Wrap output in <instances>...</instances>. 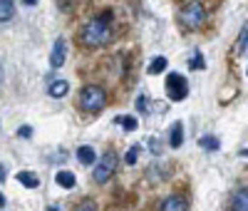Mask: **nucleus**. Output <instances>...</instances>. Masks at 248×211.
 Segmentation results:
<instances>
[{
	"label": "nucleus",
	"instance_id": "obj_5",
	"mask_svg": "<svg viewBox=\"0 0 248 211\" xmlns=\"http://www.w3.org/2000/svg\"><path fill=\"white\" fill-rule=\"evenodd\" d=\"M114 169H117V154H114V152H107L105 157L99 159V164L94 166L92 179H94L97 184H105V181H109V179H112Z\"/></svg>",
	"mask_w": 248,
	"mask_h": 211
},
{
	"label": "nucleus",
	"instance_id": "obj_9",
	"mask_svg": "<svg viewBox=\"0 0 248 211\" xmlns=\"http://www.w3.org/2000/svg\"><path fill=\"white\" fill-rule=\"evenodd\" d=\"M184 144V124L176 122L171 127V132H169V146H174V149H179V146Z\"/></svg>",
	"mask_w": 248,
	"mask_h": 211
},
{
	"label": "nucleus",
	"instance_id": "obj_11",
	"mask_svg": "<svg viewBox=\"0 0 248 211\" xmlns=\"http://www.w3.org/2000/svg\"><path fill=\"white\" fill-rule=\"evenodd\" d=\"M20 184H23L25 189H37L40 186V179L32 174V172H17V177H15Z\"/></svg>",
	"mask_w": 248,
	"mask_h": 211
},
{
	"label": "nucleus",
	"instance_id": "obj_6",
	"mask_svg": "<svg viewBox=\"0 0 248 211\" xmlns=\"http://www.w3.org/2000/svg\"><path fill=\"white\" fill-rule=\"evenodd\" d=\"M186 209H189V201H186V196H181V194L167 196L159 206V211H186Z\"/></svg>",
	"mask_w": 248,
	"mask_h": 211
},
{
	"label": "nucleus",
	"instance_id": "obj_7",
	"mask_svg": "<svg viewBox=\"0 0 248 211\" xmlns=\"http://www.w3.org/2000/svg\"><path fill=\"white\" fill-rule=\"evenodd\" d=\"M62 62H65V40H55L52 45V55H50V65L52 67H62Z\"/></svg>",
	"mask_w": 248,
	"mask_h": 211
},
{
	"label": "nucleus",
	"instance_id": "obj_19",
	"mask_svg": "<svg viewBox=\"0 0 248 211\" xmlns=\"http://www.w3.org/2000/svg\"><path fill=\"white\" fill-rule=\"evenodd\" d=\"M139 154H141V146L134 144V146H129V152H127V157H124V162H127V164H137Z\"/></svg>",
	"mask_w": 248,
	"mask_h": 211
},
{
	"label": "nucleus",
	"instance_id": "obj_17",
	"mask_svg": "<svg viewBox=\"0 0 248 211\" xmlns=\"http://www.w3.org/2000/svg\"><path fill=\"white\" fill-rule=\"evenodd\" d=\"M114 122H117V124H122L127 132H134V130H137V119H134V117H129V114H122V117H117Z\"/></svg>",
	"mask_w": 248,
	"mask_h": 211
},
{
	"label": "nucleus",
	"instance_id": "obj_14",
	"mask_svg": "<svg viewBox=\"0 0 248 211\" xmlns=\"http://www.w3.org/2000/svg\"><path fill=\"white\" fill-rule=\"evenodd\" d=\"M77 159L82 162V164H92L94 159H97V154H94V149H92V146H79V149H77Z\"/></svg>",
	"mask_w": 248,
	"mask_h": 211
},
{
	"label": "nucleus",
	"instance_id": "obj_3",
	"mask_svg": "<svg viewBox=\"0 0 248 211\" xmlns=\"http://www.w3.org/2000/svg\"><path fill=\"white\" fill-rule=\"evenodd\" d=\"M179 23L186 28V30H199L203 23H206V10L199 0H189L181 10H179Z\"/></svg>",
	"mask_w": 248,
	"mask_h": 211
},
{
	"label": "nucleus",
	"instance_id": "obj_25",
	"mask_svg": "<svg viewBox=\"0 0 248 211\" xmlns=\"http://www.w3.org/2000/svg\"><path fill=\"white\" fill-rule=\"evenodd\" d=\"M17 137H25V139L32 137V127H28V124H25V127H20V130H17Z\"/></svg>",
	"mask_w": 248,
	"mask_h": 211
},
{
	"label": "nucleus",
	"instance_id": "obj_10",
	"mask_svg": "<svg viewBox=\"0 0 248 211\" xmlns=\"http://www.w3.org/2000/svg\"><path fill=\"white\" fill-rule=\"evenodd\" d=\"M50 97H65L67 92H70V84L65 82V80H55V82H50Z\"/></svg>",
	"mask_w": 248,
	"mask_h": 211
},
{
	"label": "nucleus",
	"instance_id": "obj_30",
	"mask_svg": "<svg viewBox=\"0 0 248 211\" xmlns=\"http://www.w3.org/2000/svg\"><path fill=\"white\" fill-rule=\"evenodd\" d=\"M47 211H60V209H55V206H50V209H47Z\"/></svg>",
	"mask_w": 248,
	"mask_h": 211
},
{
	"label": "nucleus",
	"instance_id": "obj_24",
	"mask_svg": "<svg viewBox=\"0 0 248 211\" xmlns=\"http://www.w3.org/2000/svg\"><path fill=\"white\" fill-rule=\"evenodd\" d=\"M149 149H152V154H154V157H159V154H161V144H159L154 137L149 139Z\"/></svg>",
	"mask_w": 248,
	"mask_h": 211
},
{
	"label": "nucleus",
	"instance_id": "obj_23",
	"mask_svg": "<svg viewBox=\"0 0 248 211\" xmlns=\"http://www.w3.org/2000/svg\"><path fill=\"white\" fill-rule=\"evenodd\" d=\"M156 174H159V179H164V177L169 174V169H167V166H161V169L152 166V169H149V177H152V181H154V177H156Z\"/></svg>",
	"mask_w": 248,
	"mask_h": 211
},
{
	"label": "nucleus",
	"instance_id": "obj_21",
	"mask_svg": "<svg viewBox=\"0 0 248 211\" xmlns=\"http://www.w3.org/2000/svg\"><path fill=\"white\" fill-rule=\"evenodd\" d=\"M134 107H137V112H139V114H147V112H149V102H147V97L139 95V97H137V102H134Z\"/></svg>",
	"mask_w": 248,
	"mask_h": 211
},
{
	"label": "nucleus",
	"instance_id": "obj_28",
	"mask_svg": "<svg viewBox=\"0 0 248 211\" xmlns=\"http://www.w3.org/2000/svg\"><path fill=\"white\" fill-rule=\"evenodd\" d=\"M23 3H25V5H35V0H23Z\"/></svg>",
	"mask_w": 248,
	"mask_h": 211
},
{
	"label": "nucleus",
	"instance_id": "obj_22",
	"mask_svg": "<svg viewBox=\"0 0 248 211\" xmlns=\"http://www.w3.org/2000/svg\"><path fill=\"white\" fill-rule=\"evenodd\" d=\"M75 211H97V204L92 199H85V201H79Z\"/></svg>",
	"mask_w": 248,
	"mask_h": 211
},
{
	"label": "nucleus",
	"instance_id": "obj_2",
	"mask_svg": "<svg viewBox=\"0 0 248 211\" xmlns=\"http://www.w3.org/2000/svg\"><path fill=\"white\" fill-rule=\"evenodd\" d=\"M105 104H107V95L102 87H97V84H87V87L79 92V107L87 114H99L105 110Z\"/></svg>",
	"mask_w": 248,
	"mask_h": 211
},
{
	"label": "nucleus",
	"instance_id": "obj_15",
	"mask_svg": "<svg viewBox=\"0 0 248 211\" xmlns=\"http://www.w3.org/2000/svg\"><path fill=\"white\" fill-rule=\"evenodd\" d=\"M55 181H57L62 189H75V174H72V172H57Z\"/></svg>",
	"mask_w": 248,
	"mask_h": 211
},
{
	"label": "nucleus",
	"instance_id": "obj_26",
	"mask_svg": "<svg viewBox=\"0 0 248 211\" xmlns=\"http://www.w3.org/2000/svg\"><path fill=\"white\" fill-rule=\"evenodd\" d=\"M0 181H5V169L0 166Z\"/></svg>",
	"mask_w": 248,
	"mask_h": 211
},
{
	"label": "nucleus",
	"instance_id": "obj_13",
	"mask_svg": "<svg viewBox=\"0 0 248 211\" xmlns=\"http://www.w3.org/2000/svg\"><path fill=\"white\" fill-rule=\"evenodd\" d=\"M167 65H169V60L159 55V57H154V60L149 62L147 72H149V75H159V72H164V70H167Z\"/></svg>",
	"mask_w": 248,
	"mask_h": 211
},
{
	"label": "nucleus",
	"instance_id": "obj_12",
	"mask_svg": "<svg viewBox=\"0 0 248 211\" xmlns=\"http://www.w3.org/2000/svg\"><path fill=\"white\" fill-rule=\"evenodd\" d=\"M15 15V3L13 0H0V23H8Z\"/></svg>",
	"mask_w": 248,
	"mask_h": 211
},
{
	"label": "nucleus",
	"instance_id": "obj_20",
	"mask_svg": "<svg viewBox=\"0 0 248 211\" xmlns=\"http://www.w3.org/2000/svg\"><path fill=\"white\" fill-rule=\"evenodd\" d=\"M189 67H191V70H203V67H206V62H203L201 52H194V55H191V60H189Z\"/></svg>",
	"mask_w": 248,
	"mask_h": 211
},
{
	"label": "nucleus",
	"instance_id": "obj_8",
	"mask_svg": "<svg viewBox=\"0 0 248 211\" xmlns=\"http://www.w3.org/2000/svg\"><path fill=\"white\" fill-rule=\"evenodd\" d=\"M231 211H248V189H238L231 201Z\"/></svg>",
	"mask_w": 248,
	"mask_h": 211
},
{
	"label": "nucleus",
	"instance_id": "obj_4",
	"mask_svg": "<svg viewBox=\"0 0 248 211\" xmlns=\"http://www.w3.org/2000/svg\"><path fill=\"white\" fill-rule=\"evenodd\" d=\"M186 95H189V82H186V77L179 72H169L167 75V97L171 102H181V99H186Z\"/></svg>",
	"mask_w": 248,
	"mask_h": 211
},
{
	"label": "nucleus",
	"instance_id": "obj_1",
	"mask_svg": "<svg viewBox=\"0 0 248 211\" xmlns=\"http://www.w3.org/2000/svg\"><path fill=\"white\" fill-rule=\"evenodd\" d=\"M112 40V28L105 17H92L85 23L82 28V42H85L87 48H99V45H107Z\"/></svg>",
	"mask_w": 248,
	"mask_h": 211
},
{
	"label": "nucleus",
	"instance_id": "obj_16",
	"mask_svg": "<svg viewBox=\"0 0 248 211\" xmlns=\"http://www.w3.org/2000/svg\"><path fill=\"white\" fill-rule=\"evenodd\" d=\"M199 144L203 146L206 152H216L218 146H221V142H218V139H216L214 134H206V137H201V139H199Z\"/></svg>",
	"mask_w": 248,
	"mask_h": 211
},
{
	"label": "nucleus",
	"instance_id": "obj_18",
	"mask_svg": "<svg viewBox=\"0 0 248 211\" xmlns=\"http://www.w3.org/2000/svg\"><path fill=\"white\" fill-rule=\"evenodd\" d=\"M246 48H248V23H246V25L241 28V32H238V45H236V50L243 52Z\"/></svg>",
	"mask_w": 248,
	"mask_h": 211
},
{
	"label": "nucleus",
	"instance_id": "obj_27",
	"mask_svg": "<svg viewBox=\"0 0 248 211\" xmlns=\"http://www.w3.org/2000/svg\"><path fill=\"white\" fill-rule=\"evenodd\" d=\"M3 206H5V196H3V194H0V209H3Z\"/></svg>",
	"mask_w": 248,
	"mask_h": 211
},
{
	"label": "nucleus",
	"instance_id": "obj_29",
	"mask_svg": "<svg viewBox=\"0 0 248 211\" xmlns=\"http://www.w3.org/2000/svg\"><path fill=\"white\" fill-rule=\"evenodd\" d=\"M241 154H243V157H248V149H243V152H241Z\"/></svg>",
	"mask_w": 248,
	"mask_h": 211
}]
</instances>
